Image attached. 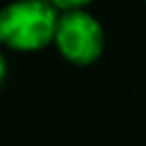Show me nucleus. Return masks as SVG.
<instances>
[{
    "label": "nucleus",
    "mask_w": 146,
    "mask_h": 146,
    "mask_svg": "<svg viewBox=\"0 0 146 146\" xmlns=\"http://www.w3.org/2000/svg\"><path fill=\"white\" fill-rule=\"evenodd\" d=\"M59 11L48 0H16L0 9V43L18 52H36L55 41Z\"/></svg>",
    "instance_id": "obj_1"
},
{
    "label": "nucleus",
    "mask_w": 146,
    "mask_h": 146,
    "mask_svg": "<svg viewBox=\"0 0 146 146\" xmlns=\"http://www.w3.org/2000/svg\"><path fill=\"white\" fill-rule=\"evenodd\" d=\"M55 46L59 55L73 66L94 64L105 48V32L96 16L84 9L64 11L57 21Z\"/></svg>",
    "instance_id": "obj_2"
},
{
    "label": "nucleus",
    "mask_w": 146,
    "mask_h": 146,
    "mask_svg": "<svg viewBox=\"0 0 146 146\" xmlns=\"http://www.w3.org/2000/svg\"><path fill=\"white\" fill-rule=\"evenodd\" d=\"M57 11H78V9H84L87 5H91L94 0H48Z\"/></svg>",
    "instance_id": "obj_3"
},
{
    "label": "nucleus",
    "mask_w": 146,
    "mask_h": 146,
    "mask_svg": "<svg viewBox=\"0 0 146 146\" xmlns=\"http://www.w3.org/2000/svg\"><path fill=\"white\" fill-rule=\"evenodd\" d=\"M5 73H7V66H5V57L0 55V84L5 82Z\"/></svg>",
    "instance_id": "obj_4"
}]
</instances>
